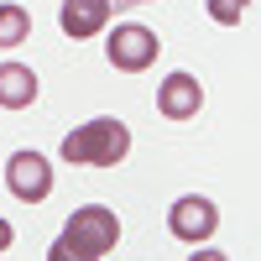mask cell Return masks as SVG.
Returning <instances> with one entry per match:
<instances>
[{"label": "cell", "instance_id": "1", "mask_svg": "<svg viewBox=\"0 0 261 261\" xmlns=\"http://www.w3.org/2000/svg\"><path fill=\"white\" fill-rule=\"evenodd\" d=\"M125 151H130V125L115 115H99L63 136V162H73V167H115L125 162Z\"/></svg>", "mask_w": 261, "mask_h": 261}, {"label": "cell", "instance_id": "2", "mask_svg": "<svg viewBox=\"0 0 261 261\" xmlns=\"http://www.w3.org/2000/svg\"><path fill=\"white\" fill-rule=\"evenodd\" d=\"M58 241H63V246H73L79 256L99 261V256H110V251H115V241H120V220H115V209H105V204H84L73 220L63 225Z\"/></svg>", "mask_w": 261, "mask_h": 261}, {"label": "cell", "instance_id": "3", "mask_svg": "<svg viewBox=\"0 0 261 261\" xmlns=\"http://www.w3.org/2000/svg\"><path fill=\"white\" fill-rule=\"evenodd\" d=\"M105 53H110V63H115L120 73H146L151 63H157L162 42H157V32H151V27H141V21H125V27L110 32Z\"/></svg>", "mask_w": 261, "mask_h": 261}, {"label": "cell", "instance_id": "4", "mask_svg": "<svg viewBox=\"0 0 261 261\" xmlns=\"http://www.w3.org/2000/svg\"><path fill=\"white\" fill-rule=\"evenodd\" d=\"M167 230L178 235V241L188 246H204L214 230H220V209H214V199H204V193H183V199H172L167 209Z\"/></svg>", "mask_w": 261, "mask_h": 261}, {"label": "cell", "instance_id": "5", "mask_svg": "<svg viewBox=\"0 0 261 261\" xmlns=\"http://www.w3.org/2000/svg\"><path fill=\"white\" fill-rule=\"evenodd\" d=\"M6 188L21 204H42L53 193V162L42 157V151H16L6 162Z\"/></svg>", "mask_w": 261, "mask_h": 261}, {"label": "cell", "instance_id": "6", "mask_svg": "<svg viewBox=\"0 0 261 261\" xmlns=\"http://www.w3.org/2000/svg\"><path fill=\"white\" fill-rule=\"evenodd\" d=\"M120 6H130V0H63L58 6V21H63V32L68 37H99L105 27H110V16L120 11Z\"/></svg>", "mask_w": 261, "mask_h": 261}, {"label": "cell", "instance_id": "7", "mask_svg": "<svg viewBox=\"0 0 261 261\" xmlns=\"http://www.w3.org/2000/svg\"><path fill=\"white\" fill-rule=\"evenodd\" d=\"M157 110L167 115V120H193L204 110V84L193 79V73H167L162 79V89H157Z\"/></svg>", "mask_w": 261, "mask_h": 261}, {"label": "cell", "instance_id": "8", "mask_svg": "<svg viewBox=\"0 0 261 261\" xmlns=\"http://www.w3.org/2000/svg\"><path fill=\"white\" fill-rule=\"evenodd\" d=\"M37 105V73L27 63H0V110H27Z\"/></svg>", "mask_w": 261, "mask_h": 261}, {"label": "cell", "instance_id": "9", "mask_svg": "<svg viewBox=\"0 0 261 261\" xmlns=\"http://www.w3.org/2000/svg\"><path fill=\"white\" fill-rule=\"evenodd\" d=\"M32 32V16L21 6H0V47H21Z\"/></svg>", "mask_w": 261, "mask_h": 261}, {"label": "cell", "instance_id": "10", "mask_svg": "<svg viewBox=\"0 0 261 261\" xmlns=\"http://www.w3.org/2000/svg\"><path fill=\"white\" fill-rule=\"evenodd\" d=\"M204 11L220 21V27H241V16L251 11V0H204Z\"/></svg>", "mask_w": 261, "mask_h": 261}, {"label": "cell", "instance_id": "11", "mask_svg": "<svg viewBox=\"0 0 261 261\" xmlns=\"http://www.w3.org/2000/svg\"><path fill=\"white\" fill-rule=\"evenodd\" d=\"M188 261H230V256H225V251H193Z\"/></svg>", "mask_w": 261, "mask_h": 261}, {"label": "cell", "instance_id": "12", "mask_svg": "<svg viewBox=\"0 0 261 261\" xmlns=\"http://www.w3.org/2000/svg\"><path fill=\"white\" fill-rule=\"evenodd\" d=\"M11 241H16V230H11V220H0V251H6Z\"/></svg>", "mask_w": 261, "mask_h": 261}]
</instances>
